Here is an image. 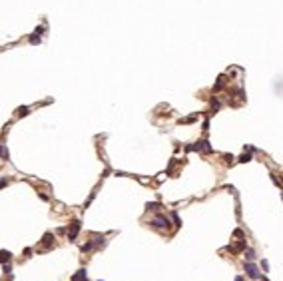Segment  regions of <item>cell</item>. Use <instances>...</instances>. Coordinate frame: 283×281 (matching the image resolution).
<instances>
[{"instance_id":"obj_1","label":"cell","mask_w":283,"mask_h":281,"mask_svg":"<svg viewBox=\"0 0 283 281\" xmlns=\"http://www.w3.org/2000/svg\"><path fill=\"white\" fill-rule=\"evenodd\" d=\"M152 227H156V229H162V231H168L171 225H170V219L166 217V215H158V217H154L152 221Z\"/></svg>"},{"instance_id":"obj_2","label":"cell","mask_w":283,"mask_h":281,"mask_svg":"<svg viewBox=\"0 0 283 281\" xmlns=\"http://www.w3.org/2000/svg\"><path fill=\"white\" fill-rule=\"evenodd\" d=\"M80 227H82V223H80L78 219H74V221L70 223V227H68V239H70V241H74V239L78 237Z\"/></svg>"},{"instance_id":"obj_3","label":"cell","mask_w":283,"mask_h":281,"mask_svg":"<svg viewBox=\"0 0 283 281\" xmlns=\"http://www.w3.org/2000/svg\"><path fill=\"white\" fill-rule=\"evenodd\" d=\"M52 247H54V235H52V233H44L40 251H48V249H52Z\"/></svg>"},{"instance_id":"obj_4","label":"cell","mask_w":283,"mask_h":281,"mask_svg":"<svg viewBox=\"0 0 283 281\" xmlns=\"http://www.w3.org/2000/svg\"><path fill=\"white\" fill-rule=\"evenodd\" d=\"M245 273H247L251 279H259V277H261L259 271H257V267H255L253 263H245Z\"/></svg>"},{"instance_id":"obj_5","label":"cell","mask_w":283,"mask_h":281,"mask_svg":"<svg viewBox=\"0 0 283 281\" xmlns=\"http://www.w3.org/2000/svg\"><path fill=\"white\" fill-rule=\"evenodd\" d=\"M193 150H197V152H205V154H209V152H211V146H209V142H207V140H202V142H197V144H193Z\"/></svg>"},{"instance_id":"obj_6","label":"cell","mask_w":283,"mask_h":281,"mask_svg":"<svg viewBox=\"0 0 283 281\" xmlns=\"http://www.w3.org/2000/svg\"><path fill=\"white\" fill-rule=\"evenodd\" d=\"M247 247V241H245V239H239L237 243H235V245H229V251H231V253H239V251H243V249Z\"/></svg>"},{"instance_id":"obj_7","label":"cell","mask_w":283,"mask_h":281,"mask_svg":"<svg viewBox=\"0 0 283 281\" xmlns=\"http://www.w3.org/2000/svg\"><path fill=\"white\" fill-rule=\"evenodd\" d=\"M72 281H88V275H86V269H78L74 273Z\"/></svg>"},{"instance_id":"obj_8","label":"cell","mask_w":283,"mask_h":281,"mask_svg":"<svg viewBox=\"0 0 283 281\" xmlns=\"http://www.w3.org/2000/svg\"><path fill=\"white\" fill-rule=\"evenodd\" d=\"M12 253L10 251H0V263H10Z\"/></svg>"},{"instance_id":"obj_9","label":"cell","mask_w":283,"mask_h":281,"mask_svg":"<svg viewBox=\"0 0 283 281\" xmlns=\"http://www.w3.org/2000/svg\"><path fill=\"white\" fill-rule=\"evenodd\" d=\"M223 86H225V76H219L217 82H215V86H213V92H219Z\"/></svg>"},{"instance_id":"obj_10","label":"cell","mask_w":283,"mask_h":281,"mask_svg":"<svg viewBox=\"0 0 283 281\" xmlns=\"http://www.w3.org/2000/svg\"><path fill=\"white\" fill-rule=\"evenodd\" d=\"M92 243H94V247H104L106 245V239H104V235H96Z\"/></svg>"},{"instance_id":"obj_11","label":"cell","mask_w":283,"mask_h":281,"mask_svg":"<svg viewBox=\"0 0 283 281\" xmlns=\"http://www.w3.org/2000/svg\"><path fill=\"white\" fill-rule=\"evenodd\" d=\"M28 114H30V110H28L26 106H22V108H18V110H16V116H18V118H22V116H28Z\"/></svg>"},{"instance_id":"obj_12","label":"cell","mask_w":283,"mask_h":281,"mask_svg":"<svg viewBox=\"0 0 283 281\" xmlns=\"http://www.w3.org/2000/svg\"><path fill=\"white\" fill-rule=\"evenodd\" d=\"M92 249H94V243H92V241H88V243L82 245V251H84V253H88V251H92Z\"/></svg>"},{"instance_id":"obj_13","label":"cell","mask_w":283,"mask_h":281,"mask_svg":"<svg viewBox=\"0 0 283 281\" xmlns=\"http://www.w3.org/2000/svg\"><path fill=\"white\" fill-rule=\"evenodd\" d=\"M197 120V116H190V118H183V120H180V124H192V122H195Z\"/></svg>"},{"instance_id":"obj_14","label":"cell","mask_w":283,"mask_h":281,"mask_svg":"<svg viewBox=\"0 0 283 281\" xmlns=\"http://www.w3.org/2000/svg\"><path fill=\"white\" fill-rule=\"evenodd\" d=\"M146 207H147V209H152V211H156V209H159V207H162V205H159L158 202H152V203H147Z\"/></svg>"},{"instance_id":"obj_15","label":"cell","mask_w":283,"mask_h":281,"mask_svg":"<svg viewBox=\"0 0 283 281\" xmlns=\"http://www.w3.org/2000/svg\"><path fill=\"white\" fill-rule=\"evenodd\" d=\"M239 162H241V164H245V162H251V154H249V152H247V154L243 152V156L239 157Z\"/></svg>"},{"instance_id":"obj_16","label":"cell","mask_w":283,"mask_h":281,"mask_svg":"<svg viewBox=\"0 0 283 281\" xmlns=\"http://www.w3.org/2000/svg\"><path fill=\"white\" fill-rule=\"evenodd\" d=\"M30 44H40V36L38 34H32L30 36Z\"/></svg>"},{"instance_id":"obj_17","label":"cell","mask_w":283,"mask_h":281,"mask_svg":"<svg viewBox=\"0 0 283 281\" xmlns=\"http://www.w3.org/2000/svg\"><path fill=\"white\" fill-rule=\"evenodd\" d=\"M171 219H173V223L178 225V227L181 225V219H180V215H178V214H173V215H171Z\"/></svg>"},{"instance_id":"obj_18","label":"cell","mask_w":283,"mask_h":281,"mask_svg":"<svg viewBox=\"0 0 283 281\" xmlns=\"http://www.w3.org/2000/svg\"><path fill=\"white\" fill-rule=\"evenodd\" d=\"M243 251H245V257H247V259H253V257H255V253H253L251 249H243Z\"/></svg>"},{"instance_id":"obj_19","label":"cell","mask_w":283,"mask_h":281,"mask_svg":"<svg viewBox=\"0 0 283 281\" xmlns=\"http://www.w3.org/2000/svg\"><path fill=\"white\" fill-rule=\"evenodd\" d=\"M223 159H225L227 164H233V159H235V157L231 156V154H227V156H223Z\"/></svg>"},{"instance_id":"obj_20","label":"cell","mask_w":283,"mask_h":281,"mask_svg":"<svg viewBox=\"0 0 283 281\" xmlns=\"http://www.w3.org/2000/svg\"><path fill=\"white\" fill-rule=\"evenodd\" d=\"M6 185H8V180H6V178H2V180H0V190H2V188H6Z\"/></svg>"},{"instance_id":"obj_21","label":"cell","mask_w":283,"mask_h":281,"mask_svg":"<svg viewBox=\"0 0 283 281\" xmlns=\"http://www.w3.org/2000/svg\"><path fill=\"white\" fill-rule=\"evenodd\" d=\"M211 106H213V110H219V102L217 100H211Z\"/></svg>"},{"instance_id":"obj_22","label":"cell","mask_w":283,"mask_h":281,"mask_svg":"<svg viewBox=\"0 0 283 281\" xmlns=\"http://www.w3.org/2000/svg\"><path fill=\"white\" fill-rule=\"evenodd\" d=\"M233 235H235V237H243V231H241V229H235Z\"/></svg>"},{"instance_id":"obj_23","label":"cell","mask_w":283,"mask_h":281,"mask_svg":"<svg viewBox=\"0 0 283 281\" xmlns=\"http://www.w3.org/2000/svg\"><path fill=\"white\" fill-rule=\"evenodd\" d=\"M4 271H6V273H10V271H12V267H10V263H4Z\"/></svg>"},{"instance_id":"obj_24","label":"cell","mask_w":283,"mask_h":281,"mask_svg":"<svg viewBox=\"0 0 283 281\" xmlns=\"http://www.w3.org/2000/svg\"><path fill=\"white\" fill-rule=\"evenodd\" d=\"M261 265H263V269H265V271L269 269V263H267V261H265V259H263V261H261Z\"/></svg>"},{"instance_id":"obj_25","label":"cell","mask_w":283,"mask_h":281,"mask_svg":"<svg viewBox=\"0 0 283 281\" xmlns=\"http://www.w3.org/2000/svg\"><path fill=\"white\" fill-rule=\"evenodd\" d=\"M34 32H36V34H38V36H40V34H42V32H44V28H42V26H38V28H36V30H34Z\"/></svg>"},{"instance_id":"obj_26","label":"cell","mask_w":283,"mask_h":281,"mask_svg":"<svg viewBox=\"0 0 283 281\" xmlns=\"http://www.w3.org/2000/svg\"><path fill=\"white\" fill-rule=\"evenodd\" d=\"M233 281H243V277H235V279H233Z\"/></svg>"},{"instance_id":"obj_27","label":"cell","mask_w":283,"mask_h":281,"mask_svg":"<svg viewBox=\"0 0 283 281\" xmlns=\"http://www.w3.org/2000/svg\"><path fill=\"white\" fill-rule=\"evenodd\" d=\"M100 281H102V279H100Z\"/></svg>"}]
</instances>
